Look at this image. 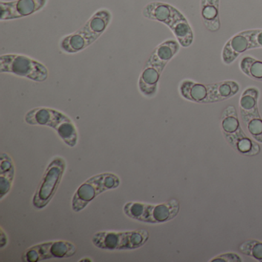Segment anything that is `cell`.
<instances>
[{"label":"cell","mask_w":262,"mask_h":262,"mask_svg":"<svg viewBox=\"0 0 262 262\" xmlns=\"http://www.w3.org/2000/svg\"><path fill=\"white\" fill-rule=\"evenodd\" d=\"M7 245V237L4 233L3 228H1V237H0V248H4Z\"/></svg>","instance_id":"603a6c76"},{"label":"cell","mask_w":262,"mask_h":262,"mask_svg":"<svg viewBox=\"0 0 262 262\" xmlns=\"http://www.w3.org/2000/svg\"><path fill=\"white\" fill-rule=\"evenodd\" d=\"M165 67V66L147 62L139 82V90L144 96L151 97L156 94L158 82Z\"/></svg>","instance_id":"4fadbf2b"},{"label":"cell","mask_w":262,"mask_h":262,"mask_svg":"<svg viewBox=\"0 0 262 262\" xmlns=\"http://www.w3.org/2000/svg\"><path fill=\"white\" fill-rule=\"evenodd\" d=\"M149 239L146 230L127 231H99L92 242L96 248L108 251H131L143 246Z\"/></svg>","instance_id":"8992f818"},{"label":"cell","mask_w":262,"mask_h":262,"mask_svg":"<svg viewBox=\"0 0 262 262\" xmlns=\"http://www.w3.org/2000/svg\"><path fill=\"white\" fill-rule=\"evenodd\" d=\"M240 251L246 255L262 261V242L249 240L241 245Z\"/></svg>","instance_id":"ffe728a7"},{"label":"cell","mask_w":262,"mask_h":262,"mask_svg":"<svg viewBox=\"0 0 262 262\" xmlns=\"http://www.w3.org/2000/svg\"><path fill=\"white\" fill-rule=\"evenodd\" d=\"M47 0H16L0 3L1 20H10L30 16L43 8Z\"/></svg>","instance_id":"8fae6325"},{"label":"cell","mask_w":262,"mask_h":262,"mask_svg":"<svg viewBox=\"0 0 262 262\" xmlns=\"http://www.w3.org/2000/svg\"><path fill=\"white\" fill-rule=\"evenodd\" d=\"M0 72L10 73L35 82H43L48 77L45 66L20 55H6L0 57Z\"/></svg>","instance_id":"9c48e42d"},{"label":"cell","mask_w":262,"mask_h":262,"mask_svg":"<svg viewBox=\"0 0 262 262\" xmlns=\"http://www.w3.org/2000/svg\"><path fill=\"white\" fill-rule=\"evenodd\" d=\"M251 33L252 30L240 32L228 39L222 50V62L225 65H231L245 52L251 50Z\"/></svg>","instance_id":"7c38bea8"},{"label":"cell","mask_w":262,"mask_h":262,"mask_svg":"<svg viewBox=\"0 0 262 262\" xmlns=\"http://www.w3.org/2000/svg\"><path fill=\"white\" fill-rule=\"evenodd\" d=\"M112 15L107 10L96 12L81 30L62 39L61 49L69 53H78L91 45L106 30Z\"/></svg>","instance_id":"277c9868"},{"label":"cell","mask_w":262,"mask_h":262,"mask_svg":"<svg viewBox=\"0 0 262 262\" xmlns=\"http://www.w3.org/2000/svg\"><path fill=\"white\" fill-rule=\"evenodd\" d=\"M15 176L13 159L7 153H3L0 159V199L3 200L10 192Z\"/></svg>","instance_id":"e0dca14e"},{"label":"cell","mask_w":262,"mask_h":262,"mask_svg":"<svg viewBox=\"0 0 262 262\" xmlns=\"http://www.w3.org/2000/svg\"><path fill=\"white\" fill-rule=\"evenodd\" d=\"M148 19L162 23L172 31L176 40L184 48L189 47L194 41V33L183 13L177 8L162 2L148 4L143 10Z\"/></svg>","instance_id":"6da1fadb"},{"label":"cell","mask_w":262,"mask_h":262,"mask_svg":"<svg viewBox=\"0 0 262 262\" xmlns=\"http://www.w3.org/2000/svg\"><path fill=\"white\" fill-rule=\"evenodd\" d=\"M67 169L63 158L56 156L49 163L33 198V205L36 209H43L51 202L62 182Z\"/></svg>","instance_id":"ba28073f"},{"label":"cell","mask_w":262,"mask_h":262,"mask_svg":"<svg viewBox=\"0 0 262 262\" xmlns=\"http://www.w3.org/2000/svg\"><path fill=\"white\" fill-rule=\"evenodd\" d=\"M180 44L177 40L169 39L156 47L150 56L148 62L166 66L168 62L179 53Z\"/></svg>","instance_id":"ac0fdd59"},{"label":"cell","mask_w":262,"mask_h":262,"mask_svg":"<svg viewBox=\"0 0 262 262\" xmlns=\"http://www.w3.org/2000/svg\"><path fill=\"white\" fill-rule=\"evenodd\" d=\"M251 41V50L262 48V29L252 30Z\"/></svg>","instance_id":"44dd1931"},{"label":"cell","mask_w":262,"mask_h":262,"mask_svg":"<svg viewBox=\"0 0 262 262\" xmlns=\"http://www.w3.org/2000/svg\"><path fill=\"white\" fill-rule=\"evenodd\" d=\"M25 121L29 125L51 127L68 146L77 145L78 132L73 121L64 113L53 108H33L27 113Z\"/></svg>","instance_id":"3957f363"},{"label":"cell","mask_w":262,"mask_h":262,"mask_svg":"<svg viewBox=\"0 0 262 262\" xmlns=\"http://www.w3.org/2000/svg\"><path fill=\"white\" fill-rule=\"evenodd\" d=\"M181 95L187 100L200 103L222 102L235 96L240 86L235 81H222L217 83H199L192 80H184L179 86Z\"/></svg>","instance_id":"7a4b0ae2"},{"label":"cell","mask_w":262,"mask_h":262,"mask_svg":"<svg viewBox=\"0 0 262 262\" xmlns=\"http://www.w3.org/2000/svg\"><path fill=\"white\" fill-rule=\"evenodd\" d=\"M224 136L227 142L241 154L252 156L258 154L260 151L258 144L250 139L242 130V127L234 133Z\"/></svg>","instance_id":"9a60e30c"},{"label":"cell","mask_w":262,"mask_h":262,"mask_svg":"<svg viewBox=\"0 0 262 262\" xmlns=\"http://www.w3.org/2000/svg\"><path fill=\"white\" fill-rule=\"evenodd\" d=\"M239 67L248 77L257 82H262V61L252 56H245L241 59Z\"/></svg>","instance_id":"d6986e66"},{"label":"cell","mask_w":262,"mask_h":262,"mask_svg":"<svg viewBox=\"0 0 262 262\" xmlns=\"http://www.w3.org/2000/svg\"><path fill=\"white\" fill-rule=\"evenodd\" d=\"M241 119L251 137L256 142L262 143V119L258 105L248 110H239Z\"/></svg>","instance_id":"2e32d148"},{"label":"cell","mask_w":262,"mask_h":262,"mask_svg":"<svg viewBox=\"0 0 262 262\" xmlns=\"http://www.w3.org/2000/svg\"><path fill=\"white\" fill-rule=\"evenodd\" d=\"M76 245L68 241L43 242L29 248L23 254L27 262H39L53 258H69L76 253Z\"/></svg>","instance_id":"30bf717a"},{"label":"cell","mask_w":262,"mask_h":262,"mask_svg":"<svg viewBox=\"0 0 262 262\" xmlns=\"http://www.w3.org/2000/svg\"><path fill=\"white\" fill-rule=\"evenodd\" d=\"M179 202L176 199L161 204L139 202H127L123 211L127 217L148 224H162L169 222L179 212Z\"/></svg>","instance_id":"5b68a950"},{"label":"cell","mask_w":262,"mask_h":262,"mask_svg":"<svg viewBox=\"0 0 262 262\" xmlns=\"http://www.w3.org/2000/svg\"><path fill=\"white\" fill-rule=\"evenodd\" d=\"M201 17L205 28L211 33L221 28L220 0H201Z\"/></svg>","instance_id":"5bb4252c"},{"label":"cell","mask_w":262,"mask_h":262,"mask_svg":"<svg viewBox=\"0 0 262 262\" xmlns=\"http://www.w3.org/2000/svg\"><path fill=\"white\" fill-rule=\"evenodd\" d=\"M120 183V179L114 173L104 172L92 176L78 188L73 195L72 199L73 211H82L98 195L108 190L119 188Z\"/></svg>","instance_id":"52a82bcc"},{"label":"cell","mask_w":262,"mask_h":262,"mask_svg":"<svg viewBox=\"0 0 262 262\" xmlns=\"http://www.w3.org/2000/svg\"><path fill=\"white\" fill-rule=\"evenodd\" d=\"M211 261H242V259L237 254L228 253L214 257Z\"/></svg>","instance_id":"7402d4cb"}]
</instances>
